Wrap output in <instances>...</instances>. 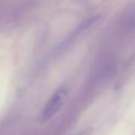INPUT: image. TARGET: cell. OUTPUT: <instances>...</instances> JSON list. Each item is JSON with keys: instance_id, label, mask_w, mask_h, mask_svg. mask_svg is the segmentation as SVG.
Wrapping results in <instances>:
<instances>
[{"instance_id": "6da1fadb", "label": "cell", "mask_w": 135, "mask_h": 135, "mask_svg": "<svg viewBox=\"0 0 135 135\" xmlns=\"http://www.w3.org/2000/svg\"><path fill=\"white\" fill-rule=\"evenodd\" d=\"M68 96V88L66 86H60L57 89V91L50 97L47 102L45 103L42 112L40 119L42 122H45L50 120L62 107V104L65 101V98Z\"/></svg>"}, {"instance_id": "7a4b0ae2", "label": "cell", "mask_w": 135, "mask_h": 135, "mask_svg": "<svg viewBox=\"0 0 135 135\" xmlns=\"http://www.w3.org/2000/svg\"><path fill=\"white\" fill-rule=\"evenodd\" d=\"M91 133H92V129L91 128H86V129L80 131L79 133H77L76 135H91Z\"/></svg>"}]
</instances>
